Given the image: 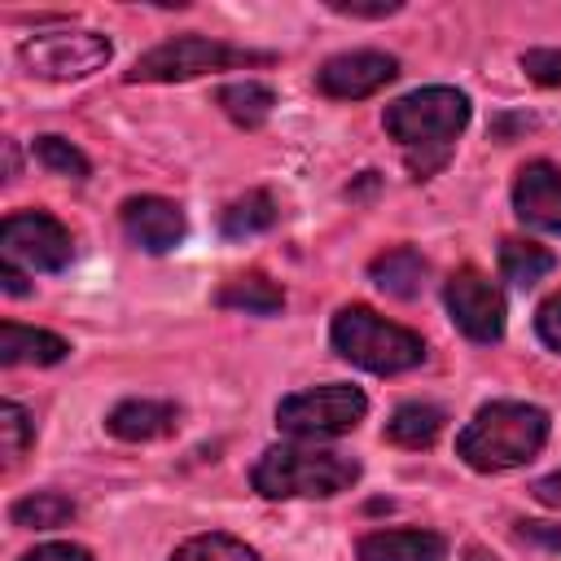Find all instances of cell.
I'll use <instances>...</instances> for the list:
<instances>
[{
  "mask_svg": "<svg viewBox=\"0 0 561 561\" xmlns=\"http://www.w3.org/2000/svg\"><path fill=\"white\" fill-rule=\"evenodd\" d=\"M329 9L333 13H346V18H390L403 4L399 0H377V4H364V0H329Z\"/></svg>",
  "mask_w": 561,
  "mask_h": 561,
  "instance_id": "obj_28",
  "label": "cell"
},
{
  "mask_svg": "<svg viewBox=\"0 0 561 561\" xmlns=\"http://www.w3.org/2000/svg\"><path fill=\"white\" fill-rule=\"evenodd\" d=\"M35 443V421L26 416L22 403H0V451H4V465L13 469L26 447Z\"/></svg>",
  "mask_w": 561,
  "mask_h": 561,
  "instance_id": "obj_24",
  "label": "cell"
},
{
  "mask_svg": "<svg viewBox=\"0 0 561 561\" xmlns=\"http://www.w3.org/2000/svg\"><path fill=\"white\" fill-rule=\"evenodd\" d=\"M276 219H280L276 197H272V193H263V188H254V193H245V197H237V202H228V206H224V215H219V232H224V237H232V241H241V237L267 232Z\"/></svg>",
  "mask_w": 561,
  "mask_h": 561,
  "instance_id": "obj_20",
  "label": "cell"
},
{
  "mask_svg": "<svg viewBox=\"0 0 561 561\" xmlns=\"http://www.w3.org/2000/svg\"><path fill=\"white\" fill-rule=\"evenodd\" d=\"M443 298H447V311L465 337H473V342H500L504 337V294L478 267L451 272Z\"/></svg>",
  "mask_w": 561,
  "mask_h": 561,
  "instance_id": "obj_9",
  "label": "cell"
},
{
  "mask_svg": "<svg viewBox=\"0 0 561 561\" xmlns=\"http://www.w3.org/2000/svg\"><path fill=\"white\" fill-rule=\"evenodd\" d=\"M215 101H219V110H224L237 127L254 131V127H263V123L272 118L276 92H272L267 83H259V79H237V83H224Z\"/></svg>",
  "mask_w": 561,
  "mask_h": 561,
  "instance_id": "obj_18",
  "label": "cell"
},
{
  "mask_svg": "<svg viewBox=\"0 0 561 561\" xmlns=\"http://www.w3.org/2000/svg\"><path fill=\"white\" fill-rule=\"evenodd\" d=\"M118 219H123V232L140 250H149V254H167L184 237V210L175 202H167V197H153V193L127 197L123 210H118Z\"/></svg>",
  "mask_w": 561,
  "mask_h": 561,
  "instance_id": "obj_12",
  "label": "cell"
},
{
  "mask_svg": "<svg viewBox=\"0 0 561 561\" xmlns=\"http://www.w3.org/2000/svg\"><path fill=\"white\" fill-rule=\"evenodd\" d=\"M513 210L526 228L561 237V167L526 162L513 180Z\"/></svg>",
  "mask_w": 561,
  "mask_h": 561,
  "instance_id": "obj_11",
  "label": "cell"
},
{
  "mask_svg": "<svg viewBox=\"0 0 561 561\" xmlns=\"http://www.w3.org/2000/svg\"><path fill=\"white\" fill-rule=\"evenodd\" d=\"M443 421L447 412L438 403H421V399H408L390 412L386 421V438L399 443V447H430L438 434H443Z\"/></svg>",
  "mask_w": 561,
  "mask_h": 561,
  "instance_id": "obj_17",
  "label": "cell"
},
{
  "mask_svg": "<svg viewBox=\"0 0 561 561\" xmlns=\"http://www.w3.org/2000/svg\"><path fill=\"white\" fill-rule=\"evenodd\" d=\"M171 561H259V552H254L250 543L232 539V535L210 530V535H193V539H184V543L171 552Z\"/></svg>",
  "mask_w": 561,
  "mask_h": 561,
  "instance_id": "obj_23",
  "label": "cell"
},
{
  "mask_svg": "<svg viewBox=\"0 0 561 561\" xmlns=\"http://www.w3.org/2000/svg\"><path fill=\"white\" fill-rule=\"evenodd\" d=\"M465 123H469V96L443 83L416 88L390 101L381 114V127L390 131V140H399L412 180H430L434 171L447 167L451 145L465 131Z\"/></svg>",
  "mask_w": 561,
  "mask_h": 561,
  "instance_id": "obj_1",
  "label": "cell"
},
{
  "mask_svg": "<svg viewBox=\"0 0 561 561\" xmlns=\"http://www.w3.org/2000/svg\"><path fill=\"white\" fill-rule=\"evenodd\" d=\"M0 245L9 263H26L31 272H61L75 259V241L61 219L48 210H18L0 224Z\"/></svg>",
  "mask_w": 561,
  "mask_h": 561,
  "instance_id": "obj_8",
  "label": "cell"
},
{
  "mask_svg": "<svg viewBox=\"0 0 561 561\" xmlns=\"http://www.w3.org/2000/svg\"><path fill=\"white\" fill-rule=\"evenodd\" d=\"M552 267H557L552 250H543V245H535V241H522V237H504V241H500V272H504L508 285L530 289V285H539Z\"/></svg>",
  "mask_w": 561,
  "mask_h": 561,
  "instance_id": "obj_21",
  "label": "cell"
},
{
  "mask_svg": "<svg viewBox=\"0 0 561 561\" xmlns=\"http://www.w3.org/2000/svg\"><path fill=\"white\" fill-rule=\"evenodd\" d=\"M219 307L228 311H245V316H276L285 307V294L276 280H267L263 272H245V276H232L219 294H215Z\"/></svg>",
  "mask_w": 561,
  "mask_h": 561,
  "instance_id": "obj_19",
  "label": "cell"
},
{
  "mask_svg": "<svg viewBox=\"0 0 561 561\" xmlns=\"http://www.w3.org/2000/svg\"><path fill=\"white\" fill-rule=\"evenodd\" d=\"M399 75V61L390 53L377 48H355V53H337L316 70V88L333 101H359L381 92L390 79Z\"/></svg>",
  "mask_w": 561,
  "mask_h": 561,
  "instance_id": "obj_10",
  "label": "cell"
},
{
  "mask_svg": "<svg viewBox=\"0 0 561 561\" xmlns=\"http://www.w3.org/2000/svg\"><path fill=\"white\" fill-rule=\"evenodd\" d=\"M329 337H333V351L342 359H351V364H359L368 373H386V377L390 373H408V368H416L425 359L421 333L377 316L373 307H342L333 316Z\"/></svg>",
  "mask_w": 561,
  "mask_h": 561,
  "instance_id": "obj_4",
  "label": "cell"
},
{
  "mask_svg": "<svg viewBox=\"0 0 561 561\" xmlns=\"http://www.w3.org/2000/svg\"><path fill=\"white\" fill-rule=\"evenodd\" d=\"M250 482L267 500H329L359 482V460L316 447H267Z\"/></svg>",
  "mask_w": 561,
  "mask_h": 561,
  "instance_id": "obj_3",
  "label": "cell"
},
{
  "mask_svg": "<svg viewBox=\"0 0 561 561\" xmlns=\"http://www.w3.org/2000/svg\"><path fill=\"white\" fill-rule=\"evenodd\" d=\"M359 561H447V539L434 530H373L355 548Z\"/></svg>",
  "mask_w": 561,
  "mask_h": 561,
  "instance_id": "obj_14",
  "label": "cell"
},
{
  "mask_svg": "<svg viewBox=\"0 0 561 561\" xmlns=\"http://www.w3.org/2000/svg\"><path fill=\"white\" fill-rule=\"evenodd\" d=\"M175 425H180V408L162 399H123L105 416V430L123 443H153L175 434Z\"/></svg>",
  "mask_w": 561,
  "mask_h": 561,
  "instance_id": "obj_13",
  "label": "cell"
},
{
  "mask_svg": "<svg viewBox=\"0 0 561 561\" xmlns=\"http://www.w3.org/2000/svg\"><path fill=\"white\" fill-rule=\"evenodd\" d=\"M548 443V412L517 399H495L473 412L456 438V456L478 473H504L539 456Z\"/></svg>",
  "mask_w": 561,
  "mask_h": 561,
  "instance_id": "obj_2",
  "label": "cell"
},
{
  "mask_svg": "<svg viewBox=\"0 0 561 561\" xmlns=\"http://www.w3.org/2000/svg\"><path fill=\"white\" fill-rule=\"evenodd\" d=\"M18 57L35 79H83L110 61V39L96 31H39Z\"/></svg>",
  "mask_w": 561,
  "mask_h": 561,
  "instance_id": "obj_7",
  "label": "cell"
},
{
  "mask_svg": "<svg viewBox=\"0 0 561 561\" xmlns=\"http://www.w3.org/2000/svg\"><path fill=\"white\" fill-rule=\"evenodd\" d=\"M522 70L539 88H561V48H530V53H522Z\"/></svg>",
  "mask_w": 561,
  "mask_h": 561,
  "instance_id": "obj_26",
  "label": "cell"
},
{
  "mask_svg": "<svg viewBox=\"0 0 561 561\" xmlns=\"http://www.w3.org/2000/svg\"><path fill=\"white\" fill-rule=\"evenodd\" d=\"M469 561H495V557H486L482 548H473V552H469Z\"/></svg>",
  "mask_w": 561,
  "mask_h": 561,
  "instance_id": "obj_33",
  "label": "cell"
},
{
  "mask_svg": "<svg viewBox=\"0 0 561 561\" xmlns=\"http://www.w3.org/2000/svg\"><path fill=\"white\" fill-rule=\"evenodd\" d=\"M9 517H13V526H26V530H53L75 517V500H66L57 491H35V495L13 500Z\"/></svg>",
  "mask_w": 561,
  "mask_h": 561,
  "instance_id": "obj_22",
  "label": "cell"
},
{
  "mask_svg": "<svg viewBox=\"0 0 561 561\" xmlns=\"http://www.w3.org/2000/svg\"><path fill=\"white\" fill-rule=\"evenodd\" d=\"M535 329H539L543 346H552V351L561 355V294L543 298V307H539V316H535Z\"/></svg>",
  "mask_w": 561,
  "mask_h": 561,
  "instance_id": "obj_27",
  "label": "cell"
},
{
  "mask_svg": "<svg viewBox=\"0 0 561 561\" xmlns=\"http://www.w3.org/2000/svg\"><path fill=\"white\" fill-rule=\"evenodd\" d=\"M0 280H4V289H9V294H18V298H22V294H31V285H26V276H22V272H18V267H13L9 259L0 263Z\"/></svg>",
  "mask_w": 561,
  "mask_h": 561,
  "instance_id": "obj_32",
  "label": "cell"
},
{
  "mask_svg": "<svg viewBox=\"0 0 561 561\" xmlns=\"http://www.w3.org/2000/svg\"><path fill=\"white\" fill-rule=\"evenodd\" d=\"M254 61H272V53L237 48V44H224L210 35H175V39L149 48L145 57H136L127 79L131 83H180V79H197L210 70H228V66H254Z\"/></svg>",
  "mask_w": 561,
  "mask_h": 561,
  "instance_id": "obj_5",
  "label": "cell"
},
{
  "mask_svg": "<svg viewBox=\"0 0 561 561\" xmlns=\"http://www.w3.org/2000/svg\"><path fill=\"white\" fill-rule=\"evenodd\" d=\"M530 491H535V500H539V504L561 508V469H557V473H548V478H539Z\"/></svg>",
  "mask_w": 561,
  "mask_h": 561,
  "instance_id": "obj_31",
  "label": "cell"
},
{
  "mask_svg": "<svg viewBox=\"0 0 561 561\" xmlns=\"http://www.w3.org/2000/svg\"><path fill=\"white\" fill-rule=\"evenodd\" d=\"M368 412V399L364 390L346 386V381H329V386H311V390H298L289 399L276 403V425L294 438H337V434H351Z\"/></svg>",
  "mask_w": 561,
  "mask_h": 561,
  "instance_id": "obj_6",
  "label": "cell"
},
{
  "mask_svg": "<svg viewBox=\"0 0 561 561\" xmlns=\"http://www.w3.org/2000/svg\"><path fill=\"white\" fill-rule=\"evenodd\" d=\"M66 337L48 333V329H31V324H18V320H4L0 324V364H61L66 359Z\"/></svg>",
  "mask_w": 561,
  "mask_h": 561,
  "instance_id": "obj_15",
  "label": "cell"
},
{
  "mask_svg": "<svg viewBox=\"0 0 561 561\" xmlns=\"http://www.w3.org/2000/svg\"><path fill=\"white\" fill-rule=\"evenodd\" d=\"M35 158H39L53 175H66V180H83V175H88V158H83L70 140H61V136H39V140H35Z\"/></svg>",
  "mask_w": 561,
  "mask_h": 561,
  "instance_id": "obj_25",
  "label": "cell"
},
{
  "mask_svg": "<svg viewBox=\"0 0 561 561\" xmlns=\"http://www.w3.org/2000/svg\"><path fill=\"white\" fill-rule=\"evenodd\" d=\"M522 539H539V543H548V548H561V526H543V522H522V530H517Z\"/></svg>",
  "mask_w": 561,
  "mask_h": 561,
  "instance_id": "obj_30",
  "label": "cell"
},
{
  "mask_svg": "<svg viewBox=\"0 0 561 561\" xmlns=\"http://www.w3.org/2000/svg\"><path fill=\"white\" fill-rule=\"evenodd\" d=\"M368 276L390 298H416L425 289V259L412 245H394L368 263Z\"/></svg>",
  "mask_w": 561,
  "mask_h": 561,
  "instance_id": "obj_16",
  "label": "cell"
},
{
  "mask_svg": "<svg viewBox=\"0 0 561 561\" xmlns=\"http://www.w3.org/2000/svg\"><path fill=\"white\" fill-rule=\"evenodd\" d=\"M22 561H92V552L79 548V543H39Z\"/></svg>",
  "mask_w": 561,
  "mask_h": 561,
  "instance_id": "obj_29",
  "label": "cell"
}]
</instances>
